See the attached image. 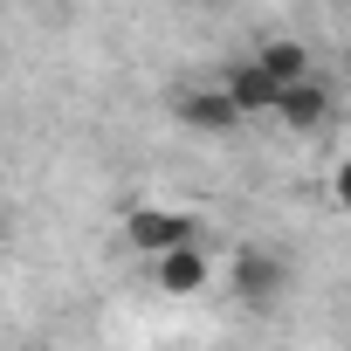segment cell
Returning a JSON list of instances; mask_svg holds the SVG:
<instances>
[{
	"mask_svg": "<svg viewBox=\"0 0 351 351\" xmlns=\"http://www.w3.org/2000/svg\"><path fill=\"white\" fill-rule=\"evenodd\" d=\"M124 241H131L138 255H152V262H158V255H172V248L200 241V221H193L186 207H152V200H145V207H131V214H124Z\"/></svg>",
	"mask_w": 351,
	"mask_h": 351,
	"instance_id": "obj_1",
	"label": "cell"
},
{
	"mask_svg": "<svg viewBox=\"0 0 351 351\" xmlns=\"http://www.w3.org/2000/svg\"><path fill=\"white\" fill-rule=\"evenodd\" d=\"M282 282H289V269H282L276 248H241V255H234V296H241V303L269 310V303L282 296Z\"/></svg>",
	"mask_w": 351,
	"mask_h": 351,
	"instance_id": "obj_2",
	"label": "cell"
},
{
	"mask_svg": "<svg viewBox=\"0 0 351 351\" xmlns=\"http://www.w3.org/2000/svg\"><path fill=\"white\" fill-rule=\"evenodd\" d=\"M221 90L234 97V110H241V117H276V104H282V83H276L255 56H248V62H234V69L221 76Z\"/></svg>",
	"mask_w": 351,
	"mask_h": 351,
	"instance_id": "obj_3",
	"label": "cell"
},
{
	"mask_svg": "<svg viewBox=\"0 0 351 351\" xmlns=\"http://www.w3.org/2000/svg\"><path fill=\"white\" fill-rule=\"evenodd\" d=\"M152 276H158V289H165V296H200V289L214 282V255H207L200 241H186V248L158 255V262H152Z\"/></svg>",
	"mask_w": 351,
	"mask_h": 351,
	"instance_id": "obj_4",
	"label": "cell"
},
{
	"mask_svg": "<svg viewBox=\"0 0 351 351\" xmlns=\"http://www.w3.org/2000/svg\"><path fill=\"white\" fill-rule=\"evenodd\" d=\"M172 110H180V124H193V131H234V124H248L221 83H207V90H180V97H172Z\"/></svg>",
	"mask_w": 351,
	"mask_h": 351,
	"instance_id": "obj_5",
	"label": "cell"
},
{
	"mask_svg": "<svg viewBox=\"0 0 351 351\" xmlns=\"http://www.w3.org/2000/svg\"><path fill=\"white\" fill-rule=\"evenodd\" d=\"M255 62L282 83V90H296V83H310V49L296 42V35H269L262 49H255Z\"/></svg>",
	"mask_w": 351,
	"mask_h": 351,
	"instance_id": "obj_6",
	"label": "cell"
},
{
	"mask_svg": "<svg viewBox=\"0 0 351 351\" xmlns=\"http://www.w3.org/2000/svg\"><path fill=\"white\" fill-rule=\"evenodd\" d=\"M276 117L289 124V131H317L324 117H330V90L310 76V83H296V90H282V104H276Z\"/></svg>",
	"mask_w": 351,
	"mask_h": 351,
	"instance_id": "obj_7",
	"label": "cell"
},
{
	"mask_svg": "<svg viewBox=\"0 0 351 351\" xmlns=\"http://www.w3.org/2000/svg\"><path fill=\"white\" fill-rule=\"evenodd\" d=\"M330 193H337V200H344V207H351V158H344V165H337V172H330Z\"/></svg>",
	"mask_w": 351,
	"mask_h": 351,
	"instance_id": "obj_8",
	"label": "cell"
},
{
	"mask_svg": "<svg viewBox=\"0 0 351 351\" xmlns=\"http://www.w3.org/2000/svg\"><path fill=\"white\" fill-rule=\"evenodd\" d=\"M344 69H351V56H344Z\"/></svg>",
	"mask_w": 351,
	"mask_h": 351,
	"instance_id": "obj_9",
	"label": "cell"
}]
</instances>
